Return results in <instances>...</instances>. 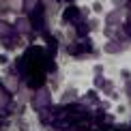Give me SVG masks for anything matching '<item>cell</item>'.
I'll list each match as a JSON object with an SVG mask.
<instances>
[{
  "label": "cell",
  "mask_w": 131,
  "mask_h": 131,
  "mask_svg": "<svg viewBox=\"0 0 131 131\" xmlns=\"http://www.w3.org/2000/svg\"><path fill=\"white\" fill-rule=\"evenodd\" d=\"M2 103H4V97H2V95H0V105H2Z\"/></svg>",
  "instance_id": "obj_1"
}]
</instances>
